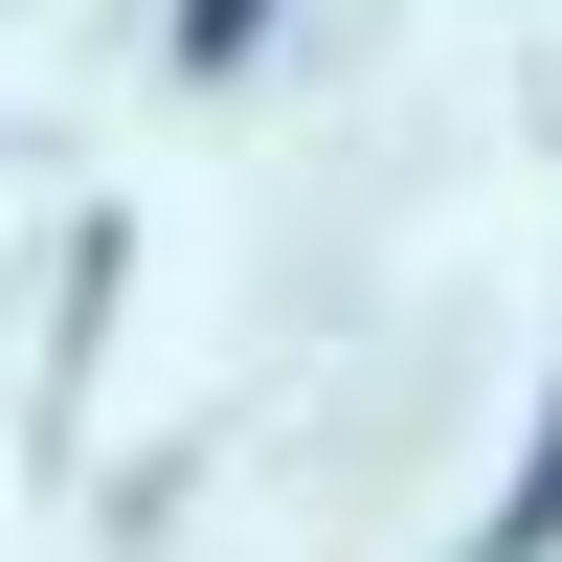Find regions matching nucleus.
<instances>
[{
	"label": "nucleus",
	"instance_id": "1",
	"mask_svg": "<svg viewBox=\"0 0 562 562\" xmlns=\"http://www.w3.org/2000/svg\"><path fill=\"white\" fill-rule=\"evenodd\" d=\"M518 540H562V405H540V450H518V518H495V562Z\"/></svg>",
	"mask_w": 562,
	"mask_h": 562
}]
</instances>
